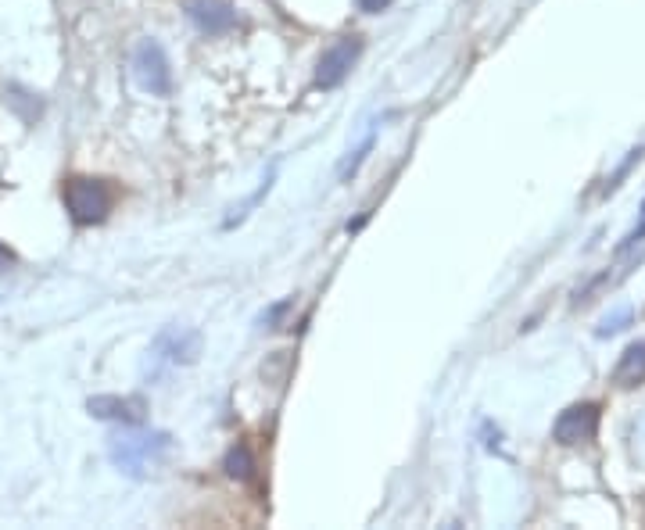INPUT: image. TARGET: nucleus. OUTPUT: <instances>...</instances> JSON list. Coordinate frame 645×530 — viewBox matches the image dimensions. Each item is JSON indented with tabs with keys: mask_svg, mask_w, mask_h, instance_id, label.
Returning <instances> with one entry per match:
<instances>
[{
	"mask_svg": "<svg viewBox=\"0 0 645 530\" xmlns=\"http://www.w3.org/2000/svg\"><path fill=\"white\" fill-rule=\"evenodd\" d=\"M61 197H65V208L76 219L79 226H94L104 223L108 212L115 208V190L108 180H90V176H72L61 187Z\"/></svg>",
	"mask_w": 645,
	"mask_h": 530,
	"instance_id": "1",
	"label": "nucleus"
},
{
	"mask_svg": "<svg viewBox=\"0 0 645 530\" xmlns=\"http://www.w3.org/2000/svg\"><path fill=\"white\" fill-rule=\"evenodd\" d=\"M169 434L155 430V434H119L112 437V445H108V459L119 466L122 473L129 477H144L165 452H169Z\"/></svg>",
	"mask_w": 645,
	"mask_h": 530,
	"instance_id": "2",
	"label": "nucleus"
},
{
	"mask_svg": "<svg viewBox=\"0 0 645 530\" xmlns=\"http://www.w3.org/2000/svg\"><path fill=\"white\" fill-rule=\"evenodd\" d=\"M133 76H137L140 90H147L151 97H169L172 94V65L169 54L158 40H140L133 51Z\"/></svg>",
	"mask_w": 645,
	"mask_h": 530,
	"instance_id": "3",
	"label": "nucleus"
},
{
	"mask_svg": "<svg viewBox=\"0 0 645 530\" xmlns=\"http://www.w3.org/2000/svg\"><path fill=\"white\" fill-rule=\"evenodd\" d=\"M155 366H190L201 355V334L190 326H165L147 348Z\"/></svg>",
	"mask_w": 645,
	"mask_h": 530,
	"instance_id": "4",
	"label": "nucleus"
},
{
	"mask_svg": "<svg viewBox=\"0 0 645 530\" xmlns=\"http://www.w3.org/2000/svg\"><path fill=\"white\" fill-rule=\"evenodd\" d=\"M359 54H362L359 36H341V40L330 43L327 51H323V58H319V65H316V86H319V90H334V86H341L344 79L352 76Z\"/></svg>",
	"mask_w": 645,
	"mask_h": 530,
	"instance_id": "5",
	"label": "nucleus"
},
{
	"mask_svg": "<svg viewBox=\"0 0 645 530\" xmlns=\"http://www.w3.org/2000/svg\"><path fill=\"white\" fill-rule=\"evenodd\" d=\"M595 434H599V405L595 402H581V405H570V409H563L556 416V423H552V441L556 445H588V441H595Z\"/></svg>",
	"mask_w": 645,
	"mask_h": 530,
	"instance_id": "6",
	"label": "nucleus"
},
{
	"mask_svg": "<svg viewBox=\"0 0 645 530\" xmlns=\"http://www.w3.org/2000/svg\"><path fill=\"white\" fill-rule=\"evenodd\" d=\"M86 409H90V416L108 419V423H122V427H137V423H144V416H147V402L137 398V394H129V398H119V394H97V398L86 402Z\"/></svg>",
	"mask_w": 645,
	"mask_h": 530,
	"instance_id": "7",
	"label": "nucleus"
},
{
	"mask_svg": "<svg viewBox=\"0 0 645 530\" xmlns=\"http://www.w3.org/2000/svg\"><path fill=\"white\" fill-rule=\"evenodd\" d=\"M187 18L208 36H223L237 26V11L226 0H187Z\"/></svg>",
	"mask_w": 645,
	"mask_h": 530,
	"instance_id": "8",
	"label": "nucleus"
},
{
	"mask_svg": "<svg viewBox=\"0 0 645 530\" xmlns=\"http://www.w3.org/2000/svg\"><path fill=\"white\" fill-rule=\"evenodd\" d=\"M613 384L617 387L645 384V341H635L620 351V362H617V369H613Z\"/></svg>",
	"mask_w": 645,
	"mask_h": 530,
	"instance_id": "9",
	"label": "nucleus"
},
{
	"mask_svg": "<svg viewBox=\"0 0 645 530\" xmlns=\"http://www.w3.org/2000/svg\"><path fill=\"white\" fill-rule=\"evenodd\" d=\"M223 470L230 480H251L255 477V455H251L248 445H233L223 459Z\"/></svg>",
	"mask_w": 645,
	"mask_h": 530,
	"instance_id": "10",
	"label": "nucleus"
},
{
	"mask_svg": "<svg viewBox=\"0 0 645 530\" xmlns=\"http://www.w3.org/2000/svg\"><path fill=\"white\" fill-rule=\"evenodd\" d=\"M4 97H8V104L15 108L18 119H22V122H36V119H40L43 104H40V97H36V94H29V90H22V86L11 83L8 90H4Z\"/></svg>",
	"mask_w": 645,
	"mask_h": 530,
	"instance_id": "11",
	"label": "nucleus"
},
{
	"mask_svg": "<svg viewBox=\"0 0 645 530\" xmlns=\"http://www.w3.org/2000/svg\"><path fill=\"white\" fill-rule=\"evenodd\" d=\"M631 319H635V312H631V308H617V312H610V316L602 319L595 334H599V337H613V334H620V330H624Z\"/></svg>",
	"mask_w": 645,
	"mask_h": 530,
	"instance_id": "12",
	"label": "nucleus"
},
{
	"mask_svg": "<svg viewBox=\"0 0 645 530\" xmlns=\"http://www.w3.org/2000/svg\"><path fill=\"white\" fill-rule=\"evenodd\" d=\"M642 154H645V147H635V151H628V158H624V162H620V169L613 172L610 180H606V187H602V194H613V190L620 187V180H624V176H628V172L635 169L638 162H642Z\"/></svg>",
	"mask_w": 645,
	"mask_h": 530,
	"instance_id": "13",
	"label": "nucleus"
},
{
	"mask_svg": "<svg viewBox=\"0 0 645 530\" xmlns=\"http://www.w3.org/2000/svg\"><path fill=\"white\" fill-rule=\"evenodd\" d=\"M645 240V201H642V212H638V223L631 226V233L624 240H620V248H617V255H628V251H635L638 244Z\"/></svg>",
	"mask_w": 645,
	"mask_h": 530,
	"instance_id": "14",
	"label": "nucleus"
},
{
	"mask_svg": "<svg viewBox=\"0 0 645 530\" xmlns=\"http://www.w3.org/2000/svg\"><path fill=\"white\" fill-rule=\"evenodd\" d=\"M370 147H373V137H366V144L355 151V158H348V162L341 165V180H348V176H355L359 172V165L366 162V154H370Z\"/></svg>",
	"mask_w": 645,
	"mask_h": 530,
	"instance_id": "15",
	"label": "nucleus"
},
{
	"mask_svg": "<svg viewBox=\"0 0 645 530\" xmlns=\"http://www.w3.org/2000/svg\"><path fill=\"white\" fill-rule=\"evenodd\" d=\"M395 4V0H359V8L366 11V15H380V11H387Z\"/></svg>",
	"mask_w": 645,
	"mask_h": 530,
	"instance_id": "16",
	"label": "nucleus"
},
{
	"mask_svg": "<svg viewBox=\"0 0 645 530\" xmlns=\"http://www.w3.org/2000/svg\"><path fill=\"white\" fill-rule=\"evenodd\" d=\"M11 265H15V251H11V248H4V244H0V276L8 273Z\"/></svg>",
	"mask_w": 645,
	"mask_h": 530,
	"instance_id": "17",
	"label": "nucleus"
}]
</instances>
